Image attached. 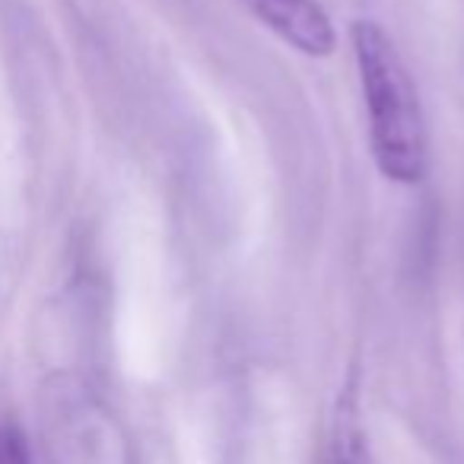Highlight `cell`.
I'll list each match as a JSON object with an SVG mask.
<instances>
[{
    "label": "cell",
    "instance_id": "7a4b0ae2",
    "mask_svg": "<svg viewBox=\"0 0 464 464\" xmlns=\"http://www.w3.org/2000/svg\"><path fill=\"white\" fill-rule=\"evenodd\" d=\"M274 35L309 58H328L337 48V35L318 0H242Z\"/></svg>",
    "mask_w": 464,
    "mask_h": 464
},
{
    "label": "cell",
    "instance_id": "277c9868",
    "mask_svg": "<svg viewBox=\"0 0 464 464\" xmlns=\"http://www.w3.org/2000/svg\"><path fill=\"white\" fill-rule=\"evenodd\" d=\"M0 464H33L26 439L10 423H0Z\"/></svg>",
    "mask_w": 464,
    "mask_h": 464
},
{
    "label": "cell",
    "instance_id": "3957f363",
    "mask_svg": "<svg viewBox=\"0 0 464 464\" xmlns=\"http://www.w3.org/2000/svg\"><path fill=\"white\" fill-rule=\"evenodd\" d=\"M324 464H372L353 392L341 394V401L334 407V417H331L328 426V442H324Z\"/></svg>",
    "mask_w": 464,
    "mask_h": 464
},
{
    "label": "cell",
    "instance_id": "6da1fadb",
    "mask_svg": "<svg viewBox=\"0 0 464 464\" xmlns=\"http://www.w3.org/2000/svg\"><path fill=\"white\" fill-rule=\"evenodd\" d=\"M350 39L369 109V143L375 166L388 181L417 185L430 166V140L411 71L394 39L379 23L356 20Z\"/></svg>",
    "mask_w": 464,
    "mask_h": 464
}]
</instances>
